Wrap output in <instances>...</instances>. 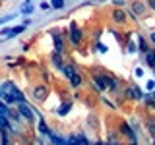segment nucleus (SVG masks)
<instances>
[{"label": "nucleus", "instance_id": "2", "mask_svg": "<svg viewBox=\"0 0 155 145\" xmlns=\"http://www.w3.org/2000/svg\"><path fill=\"white\" fill-rule=\"evenodd\" d=\"M70 41L76 47L81 43V29L78 27V23H70Z\"/></svg>", "mask_w": 155, "mask_h": 145}, {"label": "nucleus", "instance_id": "25", "mask_svg": "<svg viewBox=\"0 0 155 145\" xmlns=\"http://www.w3.org/2000/svg\"><path fill=\"white\" fill-rule=\"evenodd\" d=\"M136 50H138V47H136V43H134V41H130V43H128V52L132 54V52H136Z\"/></svg>", "mask_w": 155, "mask_h": 145}, {"label": "nucleus", "instance_id": "36", "mask_svg": "<svg viewBox=\"0 0 155 145\" xmlns=\"http://www.w3.org/2000/svg\"><path fill=\"white\" fill-rule=\"evenodd\" d=\"M149 41H151V43H153V45H155V31L151 33V35H149Z\"/></svg>", "mask_w": 155, "mask_h": 145}, {"label": "nucleus", "instance_id": "15", "mask_svg": "<svg viewBox=\"0 0 155 145\" xmlns=\"http://www.w3.org/2000/svg\"><path fill=\"white\" fill-rule=\"evenodd\" d=\"M130 91H132V99H136V101L143 99V93H142V89H140V87H136V85H130Z\"/></svg>", "mask_w": 155, "mask_h": 145}, {"label": "nucleus", "instance_id": "14", "mask_svg": "<svg viewBox=\"0 0 155 145\" xmlns=\"http://www.w3.org/2000/svg\"><path fill=\"white\" fill-rule=\"evenodd\" d=\"M62 74H64V76L68 77V79H70V77L76 74V68L72 66V64H64V68H62Z\"/></svg>", "mask_w": 155, "mask_h": 145}, {"label": "nucleus", "instance_id": "19", "mask_svg": "<svg viewBox=\"0 0 155 145\" xmlns=\"http://www.w3.org/2000/svg\"><path fill=\"white\" fill-rule=\"evenodd\" d=\"M138 48H140V52H143V54L147 52V45H145V39L142 35L138 37Z\"/></svg>", "mask_w": 155, "mask_h": 145}, {"label": "nucleus", "instance_id": "30", "mask_svg": "<svg viewBox=\"0 0 155 145\" xmlns=\"http://www.w3.org/2000/svg\"><path fill=\"white\" fill-rule=\"evenodd\" d=\"M145 87H147V91H153L155 89V81H147V85H145Z\"/></svg>", "mask_w": 155, "mask_h": 145}, {"label": "nucleus", "instance_id": "4", "mask_svg": "<svg viewBox=\"0 0 155 145\" xmlns=\"http://www.w3.org/2000/svg\"><path fill=\"white\" fill-rule=\"evenodd\" d=\"M18 110H19V114H21L25 120H33V116H35V112L25 105V101H23V103H18Z\"/></svg>", "mask_w": 155, "mask_h": 145}, {"label": "nucleus", "instance_id": "1", "mask_svg": "<svg viewBox=\"0 0 155 145\" xmlns=\"http://www.w3.org/2000/svg\"><path fill=\"white\" fill-rule=\"evenodd\" d=\"M118 130H120V134L126 135V137H128L132 143H138V141H140V139H138V135H136V130L130 128V124H128V122H120Z\"/></svg>", "mask_w": 155, "mask_h": 145}, {"label": "nucleus", "instance_id": "20", "mask_svg": "<svg viewBox=\"0 0 155 145\" xmlns=\"http://www.w3.org/2000/svg\"><path fill=\"white\" fill-rule=\"evenodd\" d=\"M39 132H41L43 135H48V134H51V130H48V126H47L45 122H43V120L39 122Z\"/></svg>", "mask_w": 155, "mask_h": 145}, {"label": "nucleus", "instance_id": "37", "mask_svg": "<svg viewBox=\"0 0 155 145\" xmlns=\"http://www.w3.org/2000/svg\"><path fill=\"white\" fill-rule=\"evenodd\" d=\"M0 99H4V89H0Z\"/></svg>", "mask_w": 155, "mask_h": 145}, {"label": "nucleus", "instance_id": "24", "mask_svg": "<svg viewBox=\"0 0 155 145\" xmlns=\"http://www.w3.org/2000/svg\"><path fill=\"white\" fill-rule=\"evenodd\" d=\"M78 143H84V145H87L89 141H87V137H85L84 134H78Z\"/></svg>", "mask_w": 155, "mask_h": 145}, {"label": "nucleus", "instance_id": "9", "mask_svg": "<svg viewBox=\"0 0 155 145\" xmlns=\"http://www.w3.org/2000/svg\"><path fill=\"white\" fill-rule=\"evenodd\" d=\"M132 12H134V16H142V14L145 12V4L142 2V0H134L132 2Z\"/></svg>", "mask_w": 155, "mask_h": 145}, {"label": "nucleus", "instance_id": "17", "mask_svg": "<svg viewBox=\"0 0 155 145\" xmlns=\"http://www.w3.org/2000/svg\"><path fill=\"white\" fill-rule=\"evenodd\" d=\"M145 62H147V66L155 68V50H147V52H145Z\"/></svg>", "mask_w": 155, "mask_h": 145}, {"label": "nucleus", "instance_id": "10", "mask_svg": "<svg viewBox=\"0 0 155 145\" xmlns=\"http://www.w3.org/2000/svg\"><path fill=\"white\" fill-rule=\"evenodd\" d=\"M27 25H29V23L25 21V23H21L19 27H14V29H10V33L6 35V41H8V39H12V37H16V35H19V33H23V31L27 29Z\"/></svg>", "mask_w": 155, "mask_h": 145}, {"label": "nucleus", "instance_id": "18", "mask_svg": "<svg viewBox=\"0 0 155 145\" xmlns=\"http://www.w3.org/2000/svg\"><path fill=\"white\" fill-rule=\"evenodd\" d=\"M48 139H51L52 143H56V145H62V143H66V139L64 137H60V135H56V134H48Z\"/></svg>", "mask_w": 155, "mask_h": 145}, {"label": "nucleus", "instance_id": "32", "mask_svg": "<svg viewBox=\"0 0 155 145\" xmlns=\"http://www.w3.org/2000/svg\"><path fill=\"white\" fill-rule=\"evenodd\" d=\"M66 141H68V143H78V135H72V137H68Z\"/></svg>", "mask_w": 155, "mask_h": 145}, {"label": "nucleus", "instance_id": "31", "mask_svg": "<svg viewBox=\"0 0 155 145\" xmlns=\"http://www.w3.org/2000/svg\"><path fill=\"white\" fill-rule=\"evenodd\" d=\"M41 10H47V12H48V10H52V6H51V4H47V2H43L41 4Z\"/></svg>", "mask_w": 155, "mask_h": 145}, {"label": "nucleus", "instance_id": "23", "mask_svg": "<svg viewBox=\"0 0 155 145\" xmlns=\"http://www.w3.org/2000/svg\"><path fill=\"white\" fill-rule=\"evenodd\" d=\"M12 19H14V14H10V16H4V18H0V25H4V23L12 21Z\"/></svg>", "mask_w": 155, "mask_h": 145}, {"label": "nucleus", "instance_id": "16", "mask_svg": "<svg viewBox=\"0 0 155 145\" xmlns=\"http://www.w3.org/2000/svg\"><path fill=\"white\" fill-rule=\"evenodd\" d=\"M52 62H54V66H56L58 70L62 72V68H64V64H62V60H60V52H58V50H54V52H52Z\"/></svg>", "mask_w": 155, "mask_h": 145}, {"label": "nucleus", "instance_id": "21", "mask_svg": "<svg viewBox=\"0 0 155 145\" xmlns=\"http://www.w3.org/2000/svg\"><path fill=\"white\" fill-rule=\"evenodd\" d=\"M31 12H33V4L25 2V4H23V8H21V14H25V16H27V14H31Z\"/></svg>", "mask_w": 155, "mask_h": 145}, {"label": "nucleus", "instance_id": "6", "mask_svg": "<svg viewBox=\"0 0 155 145\" xmlns=\"http://www.w3.org/2000/svg\"><path fill=\"white\" fill-rule=\"evenodd\" d=\"M103 79H105L107 89H110L113 93H114V91H118V81H116L113 76H107V74H103Z\"/></svg>", "mask_w": 155, "mask_h": 145}, {"label": "nucleus", "instance_id": "22", "mask_svg": "<svg viewBox=\"0 0 155 145\" xmlns=\"http://www.w3.org/2000/svg\"><path fill=\"white\" fill-rule=\"evenodd\" d=\"M51 6L54 10H60L62 6H64V0H51Z\"/></svg>", "mask_w": 155, "mask_h": 145}, {"label": "nucleus", "instance_id": "27", "mask_svg": "<svg viewBox=\"0 0 155 145\" xmlns=\"http://www.w3.org/2000/svg\"><path fill=\"white\" fill-rule=\"evenodd\" d=\"M134 76L136 77H142L143 76V70H142V68H136V70H134Z\"/></svg>", "mask_w": 155, "mask_h": 145}, {"label": "nucleus", "instance_id": "34", "mask_svg": "<svg viewBox=\"0 0 155 145\" xmlns=\"http://www.w3.org/2000/svg\"><path fill=\"white\" fill-rule=\"evenodd\" d=\"M97 48H99V52H107V50H109L105 45H97Z\"/></svg>", "mask_w": 155, "mask_h": 145}, {"label": "nucleus", "instance_id": "5", "mask_svg": "<svg viewBox=\"0 0 155 145\" xmlns=\"http://www.w3.org/2000/svg\"><path fill=\"white\" fill-rule=\"evenodd\" d=\"M91 85L95 87L99 93H103V91L107 89V85H105V79H103V76H91Z\"/></svg>", "mask_w": 155, "mask_h": 145}, {"label": "nucleus", "instance_id": "3", "mask_svg": "<svg viewBox=\"0 0 155 145\" xmlns=\"http://www.w3.org/2000/svg\"><path fill=\"white\" fill-rule=\"evenodd\" d=\"M33 97H35L37 101H45L48 97V87L47 85H37L33 87Z\"/></svg>", "mask_w": 155, "mask_h": 145}, {"label": "nucleus", "instance_id": "38", "mask_svg": "<svg viewBox=\"0 0 155 145\" xmlns=\"http://www.w3.org/2000/svg\"><path fill=\"white\" fill-rule=\"evenodd\" d=\"M27 2H31V0H27Z\"/></svg>", "mask_w": 155, "mask_h": 145}, {"label": "nucleus", "instance_id": "8", "mask_svg": "<svg viewBox=\"0 0 155 145\" xmlns=\"http://www.w3.org/2000/svg\"><path fill=\"white\" fill-rule=\"evenodd\" d=\"M52 39H54V50L64 52V37L60 33H52Z\"/></svg>", "mask_w": 155, "mask_h": 145}, {"label": "nucleus", "instance_id": "7", "mask_svg": "<svg viewBox=\"0 0 155 145\" xmlns=\"http://www.w3.org/2000/svg\"><path fill=\"white\" fill-rule=\"evenodd\" d=\"M113 21L116 23V25H124V21H126L124 10H113Z\"/></svg>", "mask_w": 155, "mask_h": 145}, {"label": "nucleus", "instance_id": "29", "mask_svg": "<svg viewBox=\"0 0 155 145\" xmlns=\"http://www.w3.org/2000/svg\"><path fill=\"white\" fill-rule=\"evenodd\" d=\"M109 143H118V137L113 134V135H109Z\"/></svg>", "mask_w": 155, "mask_h": 145}, {"label": "nucleus", "instance_id": "26", "mask_svg": "<svg viewBox=\"0 0 155 145\" xmlns=\"http://www.w3.org/2000/svg\"><path fill=\"white\" fill-rule=\"evenodd\" d=\"M147 128H149V134L155 135V122H153V120H149V122H147Z\"/></svg>", "mask_w": 155, "mask_h": 145}, {"label": "nucleus", "instance_id": "13", "mask_svg": "<svg viewBox=\"0 0 155 145\" xmlns=\"http://www.w3.org/2000/svg\"><path fill=\"white\" fill-rule=\"evenodd\" d=\"M70 108H72V103L68 101V103L60 105V106L56 108V114H58V116H64V114H68V110H70Z\"/></svg>", "mask_w": 155, "mask_h": 145}, {"label": "nucleus", "instance_id": "33", "mask_svg": "<svg viewBox=\"0 0 155 145\" xmlns=\"http://www.w3.org/2000/svg\"><path fill=\"white\" fill-rule=\"evenodd\" d=\"M147 6H149V8H151L153 12H155V0H147Z\"/></svg>", "mask_w": 155, "mask_h": 145}, {"label": "nucleus", "instance_id": "28", "mask_svg": "<svg viewBox=\"0 0 155 145\" xmlns=\"http://www.w3.org/2000/svg\"><path fill=\"white\" fill-rule=\"evenodd\" d=\"M12 87H14V83H12V81H6L2 89H4V91H10V89H12Z\"/></svg>", "mask_w": 155, "mask_h": 145}, {"label": "nucleus", "instance_id": "11", "mask_svg": "<svg viewBox=\"0 0 155 145\" xmlns=\"http://www.w3.org/2000/svg\"><path fill=\"white\" fill-rule=\"evenodd\" d=\"M8 93L14 97V101H16V103H23V101H25V97H23V93H21V91H19V89H18L16 85H14L12 89L8 91Z\"/></svg>", "mask_w": 155, "mask_h": 145}, {"label": "nucleus", "instance_id": "12", "mask_svg": "<svg viewBox=\"0 0 155 145\" xmlns=\"http://www.w3.org/2000/svg\"><path fill=\"white\" fill-rule=\"evenodd\" d=\"M81 81H84V79H81V76L78 74V72H76V74L70 77V85L74 87V89H78V87H81Z\"/></svg>", "mask_w": 155, "mask_h": 145}, {"label": "nucleus", "instance_id": "35", "mask_svg": "<svg viewBox=\"0 0 155 145\" xmlns=\"http://www.w3.org/2000/svg\"><path fill=\"white\" fill-rule=\"evenodd\" d=\"M103 103H105L107 106H114V105H113V103H110V101H109V99H103Z\"/></svg>", "mask_w": 155, "mask_h": 145}]
</instances>
